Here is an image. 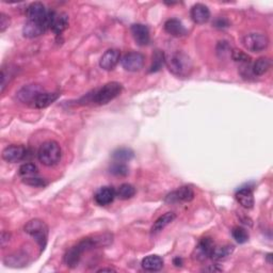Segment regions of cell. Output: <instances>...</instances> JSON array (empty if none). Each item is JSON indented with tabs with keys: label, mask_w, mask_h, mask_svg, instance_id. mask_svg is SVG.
I'll return each instance as SVG.
<instances>
[{
	"label": "cell",
	"mask_w": 273,
	"mask_h": 273,
	"mask_svg": "<svg viewBox=\"0 0 273 273\" xmlns=\"http://www.w3.org/2000/svg\"><path fill=\"white\" fill-rule=\"evenodd\" d=\"M113 241V235L110 233L96 234L84 238L76 245L69 248L64 255V263L69 268L77 267L83 255L94 249L108 247Z\"/></svg>",
	"instance_id": "6da1fadb"
},
{
	"label": "cell",
	"mask_w": 273,
	"mask_h": 273,
	"mask_svg": "<svg viewBox=\"0 0 273 273\" xmlns=\"http://www.w3.org/2000/svg\"><path fill=\"white\" fill-rule=\"evenodd\" d=\"M122 90H123V86L121 84L112 81V83H108L102 88L86 94L83 100H84V104L92 103L95 105H106L117 98L122 93Z\"/></svg>",
	"instance_id": "7a4b0ae2"
},
{
	"label": "cell",
	"mask_w": 273,
	"mask_h": 273,
	"mask_svg": "<svg viewBox=\"0 0 273 273\" xmlns=\"http://www.w3.org/2000/svg\"><path fill=\"white\" fill-rule=\"evenodd\" d=\"M166 64L173 75L182 78L188 77L193 68L192 60L183 51L173 52L166 59Z\"/></svg>",
	"instance_id": "3957f363"
},
{
	"label": "cell",
	"mask_w": 273,
	"mask_h": 273,
	"mask_svg": "<svg viewBox=\"0 0 273 273\" xmlns=\"http://www.w3.org/2000/svg\"><path fill=\"white\" fill-rule=\"evenodd\" d=\"M62 150L60 145L56 141H46L41 145L38 152V158L41 164L46 167H54L60 161Z\"/></svg>",
	"instance_id": "277c9868"
},
{
	"label": "cell",
	"mask_w": 273,
	"mask_h": 273,
	"mask_svg": "<svg viewBox=\"0 0 273 273\" xmlns=\"http://www.w3.org/2000/svg\"><path fill=\"white\" fill-rule=\"evenodd\" d=\"M25 231L38 242L41 250L44 251L48 239L47 224L40 219H33L25 225Z\"/></svg>",
	"instance_id": "5b68a950"
},
{
	"label": "cell",
	"mask_w": 273,
	"mask_h": 273,
	"mask_svg": "<svg viewBox=\"0 0 273 273\" xmlns=\"http://www.w3.org/2000/svg\"><path fill=\"white\" fill-rule=\"evenodd\" d=\"M242 44L248 51L258 54L268 47L269 39L263 33H249L243 37Z\"/></svg>",
	"instance_id": "8992f818"
},
{
	"label": "cell",
	"mask_w": 273,
	"mask_h": 273,
	"mask_svg": "<svg viewBox=\"0 0 273 273\" xmlns=\"http://www.w3.org/2000/svg\"><path fill=\"white\" fill-rule=\"evenodd\" d=\"M144 61H145V57L142 54L137 51H131L122 58L121 63L125 71L135 73V72L141 71L143 68Z\"/></svg>",
	"instance_id": "52a82bcc"
},
{
	"label": "cell",
	"mask_w": 273,
	"mask_h": 273,
	"mask_svg": "<svg viewBox=\"0 0 273 273\" xmlns=\"http://www.w3.org/2000/svg\"><path fill=\"white\" fill-rule=\"evenodd\" d=\"M194 197L193 189L189 186H184V187L174 190L165 197V202L168 204H178V203H186L192 201Z\"/></svg>",
	"instance_id": "ba28073f"
},
{
	"label": "cell",
	"mask_w": 273,
	"mask_h": 273,
	"mask_svg": "<svg viewBox=\"0 0 273 273\" xmlns=\"http://www.w3.org/2000/svg\"><path fill=\"white\" fill-rule=\"evenodd\" d=\"M45 92L42 86L39 84H27L24 85L16 93V97L21 103L30 104L34 103L41 93Z\"/></svg>",
	"instance_id": "9c48e42d"
},
{
	"label": "cell",
	"mask_w": 273,
	"mask_h": 273,
	"mask_svg": "<svg viewBox=\"0 0 273 273\" xmlns=\"http://www.w3.org/2000/svg\"><path fill=\"white\" fill-rule=\"evenodd\" d=\"M28 150L22 145H10L5 147L2 152V159L10 164H16L21 160H25Z\"/></svg>",
	"instance_id": "30bf717a"
},
{
	"label": "cell",
	"mask_w": 273,
	"mask_h": 273,
	"mask_svg": "<svg viewBox=\"0 0 273 273\" xmlns=\"http://www.w3.org/2000/svg\"><path fill=\"white\" fill-rule=\"evenodd\" d=\"M213 248L214 242L211 238H203L194 249L193 258L199 261H205L206 259L210 258Z\"/></svg>",
	"instance_id": "8fae6325"
},
{
	"label": "cell",
	"mask_w": 273,
	"mask_h": 273,
	"mask_svg": "<svg viewBox=\"0 0 273 273\" xmlns=\"http://www.w3.org/2000/svg\"><path fill=\"white\" fill-rule=\"evenodd\" d=\"M121 59V52L118 49H108L102 56L100 60V66L105 71H112V69L118 65Z\"/></svg>",
	"instance_id": "7c38bea8"
},
{
	"label": "cell",
	"mask_w": 273,
	"mask_h": 273,
	"mask_svg": "<svg viewBox=\"0 0 273 273\" xmlns=\"http://www.w3.org/2000/svg\"><path fill=\"white\" fill-rule=\"evenodd\" d=\"M132 38L139 46H145L149 43L150 34L147 26L143 24H133L130 28Z\"/></svg>",
	"instance_id": "4fadbf2b"
},
{
	"label": "cell",
	"mask_w": 273,
	"mask_h": 273,
	"mask_svg": "<svg viewBox=\"0 0 273 273\" xmlns=\"http://www.w3.org/2000/svg\"><path fill=\"white\" fill-rule=\"evenodd\" d=\"M190 16L195 24L203 25L210 19V11H209L207 5L203 3H196L191 8Z\"/></svg>",
	"instance_id": "5bb4252c"
},
{
	"label": "cell",
	"mask_w": 273,
	"mask_h": 273,
	"mask_svg": "<svg viewBox=\"0 0 273 273\" xmlns=\"http://www.w3.org/2000/svg\"><path fill=\"white\" fill-rule=\"evenodd\" d=\"M117 196V191H115L112 187H102L96 191V193L94 195V200L96 202V204L100 206H107L109 204H111L113 200Z\"/></svg>",
	"instance_id": "9a60e30c"
},
{
	"label": "cell",
	"mask_w": 273,
	"mask_h": 273,
	"mask_svg": "<svg viewBox=\"0 0 273 273\" xmlns=\"http://www.w3.org/2000/svg\"><path fill=\"white\" fill-rule=\"evenodd\" d=\"M47 29L49 28L44 24L27 21L25 22L24 27H22V34H24L25 38L34 39L42 36V34H44L46 31H47Z\"/></svg>",
	"instance_id": "2e32d148"
},
{
	"label": "cell",
	"mask_w": 273,
	"mask_h": 273,
	"mask_svg": "<svg viewBox=\"0 0 273 273\" xmlns=\"http://www.w3.org/2000/svg\"><path fill=\"white\" fill-rule=\"evenodd\" d=\"M237 202L246 209H251L254 206V194L251 188L238 189L235 194Z\"/></svg>",
	"instance_id": "e0dca14e"
},
{
	"label": "cell",
	"mask_w": 273,
	"mask_h": 273,
	"mask_svg": "<svg viewBox=\"0 0 273 273\" xmlns=\"http://www.w3.org/2000/svg\"><path fill=\"white\" fill-rule=\"evenodd\" d=\"M165 30L169 33L170 36L175 38H181L187 34V30H186L183 22L176 19L168 20L165 24Z\"/></svg>",
	"instance_id": "ac0fdd59"
},
{
	"label": "cell",
	"mask_w": 273,
	"mask_h": 273,
	"mask_svg": "<svg viewBox=\"0 0 273 273\" xmlns=\"http://www.w3.org/2000/svg\"><path fill=\"white\" fill-rule=\"evenodd\" d=\"M68 26V15L66 13H55L52 17L50 29L56 34H61Z\"/></svg>",
	"instance_id": "d6986e66"
},
{
	"label": "cell",
	"mask_w": 273,
	"mask_h": 273,
	"mask_svg": "<svg viewBox=\"0 0 273 273\" xmlns=\"http://www.w3.org/2000/svg\"><path fill=\"white\" fill-rule=\"evenodd\" d=\"M59 98V93H49L43 92L38 96V98L33 103V106L38 109H44L49 107L51 104H54Z\"/></svg>",
	"instance_id": "ffe728a7"
},
{
	"label": "cell",
	"mask_w": 273,
	"mask_h": 273,
	"mask_svg": "<svg viewBox=\"0 0 273 273\" xmlns=\"http://www.w3.org/2000/svg\"><path fill=\"white\" fill-rule=\"evenodd\" d=\"M142 268L147 271H159L164 268V259L158 255H149L142 260Z\"/></svg>",
	"instance_id": "44dd1931"
},
{
	"label": "cell",
	"mask_w": 273,
	"mask_h": 273,
	"mask_svg": "<svg viewBox=\"0 0 273 273\" xmlns=\"http://www.w3.org/2000/svg\"><path fill=\"white\" fill-rule=\"evenodd\" d=\"M175 219H176V214L174 212L165 213L164 216H161L156 220L150 233H152V235H157L158 233H160L162 230H165L168 225L171 224Z\"/></svg>",
	"instance_id": "7402d4cb"
},
{
	"label": "cell",
	"mask_w": 273,
	"mask_h": 273,
	"mask_svg": "<svg viewBox=\"0 0 273 273\" xmlns=\"http://www.w3.org/2000/svg\"><path fill=\"white\" fill-rule=\"evenodd\" d=\"M270 66H271V61L269 58L261 57L255 61L254 64L252 65L253 75L254 76H261V75H264L269 71Z\"/></svg>",
	"instance_id": "603a6c76"
},
{
	"label": "cell",
	"mask_w": 273,
	"mask_h": 273,
	"mask_svg": "<svg viewBox=\"0 0 273 273\" xmlns=\"http://www.w3.org/2000/svg\"><path fill=\"white\" fill-rule=\"evenodd\" d=\"M234 252V247L226 245V246H222V247H216L214 246L211 256L210 258L214 259V260H221L224 259Z\"/></svg>",
	"instance_id": "cb8c5ba5"
},
{
	"label": "cell",
	"mask_w": 273,
	"mask_h": 273,
	"mask_svg": "<svg viewBox=\"0 0 273 273\" xmlns=\"http://www.w3.org/2000/svg\"><path fill=\"white\" fill-rule=\"evenodd\" d=\"M27 258H28L27 254L19 252V253H15V254H12V255H10V256H8L4 259V263H5V265L10 266V267H21V266H24L25 264H27Z\"/></svg>",
	"instance_id": "d4e9b609"
},
{
	"label": "cell",
	"mask_w": 273,
	"mask_h": 273,
	"mask_svg": "<svg viewBox=\"0 0 273 273\" xmlns=\"http://www.w3.org/2000/svg\"><path fill=\"white\" fill-rule=\"evenodd\" d=\"M133 154L132 150L130 148H126V147H122V148H118L117 150H114L112 153V158L114 159L115 162H127L133 158Z\"/></svg>",
	"instance_id": "484cf974"
},
{
	"label": "cell",
	"mask_w": 273,
	"mask_h": 273,
	"mask_svg": "<svg viewBox=\"0 0 273 273\" xmlns=\"http://www.w3.org/2000/svg\"><path fill=\"white\" fill-rule=\"evenodd\" d=\"M117 196L120 200H129L136 194V188L130 184H123L118 188Z\"/></svg>",
	"instance_id": "4316f807"
},
{
	"label": "cell",
	"mask_w": 273,
	"mask_h": 273,
	"mask_svg": "<svg viewBox=\"0 0 273 273\" xmlns=\"http://www.w3.org/2000/svg\"><path fill=\"white\" fill-rule=\"evenodd\" d=\"M165 63H166V57L164 52L161 50H156L153 55V61H152V65L149 67V72L155 73L160 71Z\"/></svg>",
	"instance_id": "83f0119b"
},
{
	"label": "cell",
	"mask_w": 273,
	"mask_h": 273,
	"mask_svg": "<svg viewBox=\"0 0 273 273\" xmlns=\"http://www.w3.org/2000/svg\"><path fill=\"white\" fill-rule=\"evenodd\" d=\"M38 167L34 164H24L20 168V175L22 177V179L38 176Z\"/></svg>",
	"instance_id": "f1b7e54d"
},
{
	"label": "cell",
	"mask_w": 273,
	"mask_h": 273,
	"mask_svg": "<svg viewBox=\"0 0 273 273\" xmlns=\"http://www.w3.org/2000/svg\"><path fill=\"white\" fill-rule=\"evenodd\" d=\"M109 172L114 176H126L129 173V169L124 162H114V164L110 167Z\"/></svg>",
	"instance_id": "f546056e"
},
{
	"label": "cell",
	"mask_w": 273,
	"mask_h": 273,
	"mask_svg": "<svg viewBox=\"0 0 273 273\" xmlns=\"http://www.w3.org/2000/svg\"><path fill=\"white\" fill-rule=\"evenodd\" d=\"M231 236L238 243H246L249 240V233L241 226H236L231 230Z\"/></svg>",
	"instance_id": "4dcf8cb0"
},
{
	"label": "cell",
	"mask_w": 273,
	"mask_h": 273,
	"mask_svg": "<svg viewBox=\"0 0 273 273\" xmlns=\"http://www.w3.org/2000/svg\"><path fill=\"white\" fill-rule=\"evenodd\" d=\"M231 51L233 50H231L229 42H226V41H221V42H219L217 46V54L221 59H225V58L231 57Z\"/></svg>",
	"instance_id": "1f68e13d"
},
{
	"label": "cell",
	"mask_w": 273,
	"mask_h": 273,
	"mask_svg": "<svg viewBox=\"0 0 273 273\" xmlns=\"http://www.w3.org/2000/svg\"><path fill=\"white\" fill-rule=\"evenodd\" d=\"M231 59H233L235 62H239L240 64H243V63H249L251 62V58H250L246 52H243L242 50H238V49H234L231 51Z\"/></svg>",
	"instance_id": "d6a6232c"
},
{
	"label": "cell",
	"mask_w": 273,
	"mask_h": 273,
	"mask_svg": "<svg viewBox=\"0 0 273 273\" xmlns=\"http://www.w3.org/2000/svg\"><path fill=\"white\" fill-rule=\"evenodd\" d=\"M22 182L25 184L32 186V187H45L47 183L45 182V179L41 178L39 176H33V177H29V178H24Z\"/></svg>",
	"instance_id": "836d02e7"
},
{
	"label": "cell",
	"mask_w": 273,
	"mask_h": 273,
	"mask_svg": "<svg viewBox=\"0 0 273 273\" xmlns=\"http://www.w3.org/2000/svg\"><path fill=\"white\" fill-rule=\"evenodd\" d=\"M10 17L4 13L0 14V32H4L10 26Z\"/></svg>",
	"instance_id": "e575fe53"
},
{
	"label": "cell",
	"mask_w": 273,
	"mask_h": 273,
	"mask_svg": "<svg viewBox=\"0 0 273 273\" xmlns=\"http://www.w3.org/2000/svg\"><path fill=\"white\" fill-rule=\"evenodd\" d=\"M230 22L229 21H226L225 19H218L216 21H214V27L217 28H226L229 27Z\"/></svg>",
	"instance_id": "d590c367"
},
{
	"label": "cell",
	"mask_w": 273,
	"mask_h": 273,
	"mask_svg": "<svg viewBox=\"0 0 273 273\" xmlns=\"http://www.w3.org/2000/svg\"><path fill=\"white\" fill-rule=\"evenodd\" d=\"M10 237H11V235L9 233H5V231H2V234H1V247L2 248H4L5 242H9Z\"/></svg>",
	"instance_id": "8d00e7d4"
},
{
	"label": "cell",
	"mask_w": 273,
	"mask_h": 273,
	"mask_svg": "<svg viewBox=\"0 0 273 273\" xmlns=\"http://www.w3.org/2000/svg\"><path fill=\"white\" fill-rule=\"evenodd\" d=\"M174 265H175L176 267H181L183 265V259L179 258V257L175 258V259H174Z\"/></svg>",
	"instance_id": "74e56055"
},
{
	"label": "cell",
	"mask_w": 273,
	"mask_h": 273,
	"mask_svg": "<svg viewBox=\"0 0 273 273\" xmlns=\"http://www.w3.org/2000/svg\"><path fill=\"white\" fill-rule=\"evenodd\" d=\"M106 271H108V272H112V271H115V270L112 269V268H102V269L98 270L97 272H106Z\"/></svg>",
	"instance_id": "f35d334b"
}]
</instances>
